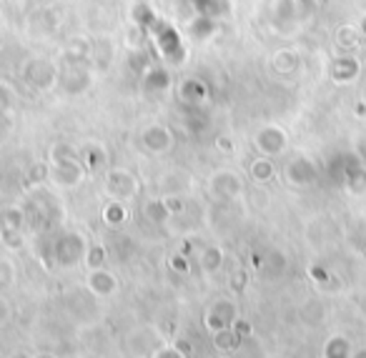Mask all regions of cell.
<instances>
[{
    "label": "cell",
    "mask_w": 366,
    "mask_h": 358,
    "mask_svg": "<svg viewBox=\"0 0 366 358\" xmlns=\"http://www.w3.org/2000/svg\"><path fill=\"white\" fill-rule=\"evenodd\" d=\"M85 178V165L81 160V148L68 140H58L48 151V183L56 188H78Z\"/></svg>",
    "instance_id": "1"
},
{
    "label": "cell",
    "mask_w": 366,
    "mask_h": 358,
    "mask_svg": "<svg viewBox=\"0 0 366 358\" xmlns=\"http://www.w3.org/2000/svg\"><path fill=\"white\" fill-rule=\"evenodd\" d=\"M88 246V238L81 231H61L50 238L43 258L53 268H76L78 263H83Z\"/></svg>",
    "instance_id": "2"
},
{
    "label": "cell",
    "mask_w": 366,
    "mask_h": 358,
    "mask_svg": "<svg viewBox=\"0 0 366 358\" xmlns=\"http://www.w3.org/2000/svg\"><path fill=\"white\" fill-rule=\"evenodd\" d=\"M21 78L30 90L45 96V93L58 90L61 68H58V63H53L45 55H30L21 63Z\"/></svg>",
    "instance_id": "3"
},
{
    "label": "cell",
    "mask_w": 366,
    "mask_h": 358,
    "mask_svg": "<svg viewBox=\"0 0 366 358\" xmlns=\"http://www.w3.org/2000/svg\"><path fill=\"white\" fill-rule=\"evenodd\" d=\"M148 35L153 38V45L159 50V55L166 63H183L186 61V45H183V38L171 23L166 21H156L153 28L148 30Z\"/></svg>",
    "instance_id": "4"
},
{
    "label": "cell",
    "mask_w": 366,
    "mask_h": 358,
    "mask_svg": "<svg viewBox=\"0 0 366 358\" xmlns=\"http://www.w3.org/2000/svg\"><path fill=\"white\" fill-rule=\"evenodd\" d=\"M103 186L111 198L123 200V203L133 200L141 193L139 176L133 171H128V168H123V165H116V168H108V171H105Z\"/></svg>",
    "instance_id": "5"
},
{
    "label": "cell",
    "mask_w": 366,
    "mask_h": 358,
    "mask_svg": "<svg viewBox=\"0 0 366 358\" xmlns=\"http://www.w3.org/2000/svg\"><path fill=\"white\" fill-rule=\"evenodd\" d=\"M208 193L216 200H236L243 193V180L241 176L231 168H218L208 176Z\"/></svg>",
    "instance_id": "6"
},
{
    "label": "cell",
    "mask_w": 366,
    "mask_h": 358,
    "mask_svg": "<svg viewBox=\"0 0 366 358\" xmlns=\"http://www.w3.org/2000/svg\"><path fill=\"white\" fill-rule=\"evenodd\" d=\"M139 140L145 153H151V156H166V153L173 151V145H176V133L166 123H151L141 131Z\"/></svg>",
    "instance_id": "7"
},
{
    "label": "cell",
    "mask_w": 366,
    "mask_h": 358,
    "mask_svg": "<svg viewBox=\"0 0 366 358\" xmlns=\"http://www.w3.org/2000/svg\"><path fill=\"white\" fill-rule=\"evenodd\" d=\"M93 83H96V78H93V73L88 70V65H65V68H61L58 90L70 98L85 96V93L93 88Z\"/></svg>",
    "instance_id": "8"
},
{
    "label": "cell",
    "mask_w": 366,
    "mask_h": 358,
    "mask_svg": "<svg viewBox=\"0 0 366 358\" xmlns=\"http://www.w3.org/2000/svg\"><path fill=\"white\" fill-rule=\"evenodd\" d=\"M254 145L261 156L274 158V156H281V153L289 148V136H286V131H283L281 125H274V123L261 125V128L254 133Z\"/></svg>",
    "instance_id": "9"
},
{
    "label": "cell",
    "mask_w": 366,
    "mask_h": 358,
    "mask_svg": "<svg viewBox=\"0 0 366 358\" xmlns=\"http://www.w3.org/2000/svg\"><path fill=\"white\" fill-rule=\"evenodd\" d=\"M236 318H238V308H236V303L231 298H218L208 306L206 316H203V324L211 333L216 330H223V328H231L236 324Z\"/></svg>",
    "instance_id": "10"
},
{
    "label": "cell",
    "mask_w": 366,
    "mask_h": 358,
    "mask_svg": "<svg viewBox=\"0 0 366 358\" xmlns=\"http://www.w3.org/2000/svg\"><path fill=\"white\" fill-rule=\"evenodd\" d=\"M171 88H173L171 70H168L166 65H161V63H153L151 68L141 76V90H143L148 98L163 96V93H168Z\"/></svg>",
    "instance_id": "11"
},
{
    "label": "cell",
    "mask_w": 366,
    "mask_h": 358,
    "mask_svg": "<svg viewBox=\"0 0 366 358\" xmlns=\"http://www.w3.org/2000/svg\"><path fill=\"white\" fill-rule=\"evenodd\" d=\"M283 176H286V180H289L291 186L304 188V186H311V183L318 178V171H316V163L311 158L296 156V158H291L289 163H286Z\"/></svg>",
    "instance_id": "12"
},
{
    "label": "cell",
    "mask_w": 366,
    "mask_h": 358,
    "mask_svg": "<svg viewBox=\"0 0 366 358\" xmlns=\"http://www.w3.org/2000/svg\"><path fill=\"white\" fill-rule=\"evenodd\" d=\"M176 98L188 108H199L208 101V85L203 78L199 76H186L176 85Z\"/></svg>",
    "instance_id": "13"
},
{
    "label": "cell",
    "mask_w": 366,
    "mask_h": 358,
    "mask_svg": "<svg viewBox=\"0 0 366 358\" xmlns=\"http://www.w3.org/2000/svg\"><path fill=\"white\" fill-rule=\"evenodd\" d=\"M90 55H93V38L70 35L63 45V65H88Z\"/></svg>",
    "instance_id": "14"
},
{
    "label": "cell",
    "mask_w": 366,
    "mask_h": 358,
    "mask_svg": "<svg viewBox=\"0 0 366 358\" xmlns=\"http://www.w3.org/2000/svg\"><path fill=\"white\" fill-rule=\"evenodd\" d=\"M85 286H88V291L96 298H111V296H116L118 288H121V283H118L116 273H113V271H108L105 266H103V268L88 271Z\"/></svg>",
    "instance_id": "15"
},
{
    "label": "cell",
    "mask_w": 366,
    "mask_h": 358,
    "mask_svg": "<svg viewBox=\"0 0 366 358\" xmlns=\"http://www.w3.org/2000/svg\"><path fill=\"white\" fill-rule=\"evenodd\" d=\"M81 148V160H83L85 171H103L105 165H108V151H105L103 143H98V140H85L83 145H78Z\"/></svg>",
    "instance_id": "16"
},
{
    "label": "cell",
    "mask_w": 366,
    "mask_h": 358,
    "mask_svg": "<svg viewBox=\"0 0 366 358\" xmlns=\"http://www.w3.org/2000/svg\"><path fill=\"white\" fill-rule=\"evenodd\" d=\"M271 68H274L276 76H283V78L296 76V70L301 68V55L291 48L276 50V53L271 55Z\"/></svg>",
    "instance_id": "17"
},
{
    "label": "cell",
    "mask_w": 366,
    "mask_h": 358,
    "mask_svg": "<svg viewBox=\"0 0 366 358\" xmlns=\"http://www.w3.org/2000/svg\"><path fill=\"white\" fill-rule=\"evenodd\" d=\"M141 213H143V218L148 220L151 226H166L168 220L173 218V213L168 211L163 196H161V198H145L143 206H141Z\"/></svg>",
    "instance_id": "18"
},
{
    "label": "cell",
    "mask_w": 366,
    "mask_h": 358,
    "mask_svg": "<svg viewBox=\"0 0 366 358\" xmlns=\"http://www.w3.org/2000/svg\"><path fill=\"white\" fill-rule=\"evenodd\" d=\"M223 261H226V255H223V248L221 246H203L199 253V268L203 271L206 275H214L223 268Z\"/></svg>",
    "instance_id": "19"
},
{
    "label": "cell",
    "mask_w": 366,
    "mask_h": 358,
    "mask_svg": "<svg viewBox=\"0 0 366 358\" xmlns=\"http://www.w3.org/2000/svg\"><path fill=\"white\" fill-rule=\"evenodd\" d=\"M191 13L194 15H206V18H223L228 15V0H186Z\"/></svg>",
    "instance_id": "20"
},
{
    "label": "cell",
    "mask_w": 366,
    "mask_h": 358,
    "mask_svg": "<svg viewBox=\"0 0 366 358\" xmlns=\"http://www.w3.org/2000/svg\"><path fill=\"white\" fill-rule=\"evenodd\" d=\"M249 176L254 183H258V186L271 183L274 176H276V165H274V160H271L269 156H258V158H254L249 163Z\"/></svg>",
    "instance_id": "21"
},
{
    "label": "cell",
    "mask_w": 366,
    "mask_h": 358,
    "mask_svg": "<svg viewBox=\"0 0 366 358\" xmlns=\"http://www.w3.org/2000/svg\"><path fill=\"white\" fill-rule=\"evenodd\" d=\"M186 25L188 33L199 38V41H208V38H214L218 33V21L216 18H206V15H191Z\"/></svg>",
    "instance_id": "22"
},
{
    "label": "cell",
    "mask_w": 366,
    "mask_h": 358,
    "mask_svg": "<svg viewBox=\"0 0 366 358\" xmlns=\"http://www.w3.org/2000/svg\"><path fill=\"white\" fill-rule=\"evenodd\" d=\"M101 218H103V223L108 228H121L128 223V208H125L123 200L111 198L103 206V211H101Z\"/></svg>",
    "instance_id": "23"
},
{
    "label": "cell",
    "mask_w": 366,
    "mask_h": 358,
    "mask_svg": "<svg viewBox=\"0 0 366 358\" xmlns=\"http://www.w3.org/2000/svg\"><path fill=\"white\" fill-rule=\"evenodd\" d=\"M359 76V61L352 55H341L336 58L332 65V78L336 83H352L354 78Z\"/></svg>",
    "instance_id": "24"
},
{
    "label": "cell",
    "mask_w": 366,
    "mask_h": 358,
    "mask_svg": "<svg viewBox=\"0 0 366 358\" xmlns=\"http://www.w3.org/2000/svg\"><path fill=\"white\" fill-rule=\"evenodd\" d=\"M28 213L18 206H3L0 208V233L3 231H13V228H26Z\"/></svg>",
    "instance_id": "25"
},
{
    "label": "cell",
    "mask_w": 366,
    "mask_h": 358,
    "mask_svg": "<svg viewBox=\"0 0 366 358\" xmlns=\"http://www.w3.org/2000/svg\"><path fill=\"white\" fill-rule=\"evenodd\" d=\"M131 21H133V25L143 28L145 33H148L153 28V23L159 21V15H156V10H153L145 0H139V3H133L131 6Z\"/></svg>",
    "instance_id": "26"
},
{
    "label": "cell",
    "mask_w": 366,
    "mask_h": 358,
    "mask_svg": "<svg viewBox=\"0 0 366 358\" xmlns=\"http://www.w3.org/2000/svg\"><path fill=\"white\" fill-rule=\"evenodd\" d=\"M90 61L96 63L98 70H108L113 63V43L108 38H93V55Z\"/></svg>",
    "instance_id": "27"
},
{
    "label": "cell",
    "mask_w": 366,
    "mask_h": 358,
    "mask_svg": "<svg viewBox=\"0 0 366 358\" xmlns=\"http://www.w3.org/2000/svg\"><path fill=\"white\" fill-rule=\"evenodd\" d=\"M153 63H156V58H153L151 53L145 48H133V50H128V68H131V73L133 76H143L145 70L151 68Z\"/></svg>",
    "instance_id": "28"
},
{
    "label": "cell",
    "mask_w": 366,
    "mask_h": 358,
    "mask_svg": "<svg viewBox=\"0 0 366 358\" xmlns=\"http://www.w3.org/2000/svg\"><path fill=\"white\" fill-rule=\"evenodd\" d=\"M324 358H352V344L346 336H332L324 344Z\"/></svg>",
    "instance_id": "29"
},
{
    "label": "cell",
    "mask_w": 366,
    "mask_h": 358,
    "mask_svg": "<svg viewBox=\"0 0 366 358\" xmlns=\"http://www.w3.org/2000/svg\"><path fill=\"white\" fill-rule=\"evenodd\" d=\"M105 261H108V248L103 243H90L88 251H85V258H83V266L88 271H96V268H103Z\"/></svg>",
    "instance_id": "30"
},
{
    "label": "cell",
    "mask_w": 366,
    "mask_h": 358,
    "mask_svg": "<svg viewBox=\"0 0 366 358\" xmlns=\"http://www.w3.org/2000/svg\"><path fill=\"white\" fill-rule=\"evenodd\" d=\"M346 188H349L354 196L366 193V168H361V165L349 168V171H346Z\"/></svg>",
    "instance_id": "31"
},
{
    "label": "cell",
    "mask_w": 366,
    "mask_h": 358,
    "mask_svg": "<svg viewBox=\"0 0 366 358\" xmlns=\"http://www.w3.org/2000/svg\"><path fill=\"white\" fill-rule=\"evenodd\" d=\"M238 344H241V336L234 328H223L214 333V346L218 351H234Z\"/></svg>",
    "instance_id": "32"
},
{
    "label": "cell",
    "mask_w": 366,
    "mask_h": 358,
    "mask_svg": "<svg viewBox=\"0 0 366 358\" xmlns=\"http://www.w3.org/2000/svg\"><path fill=\"white\" fill-rule=\"evenodd\" d=\"M15 275H18V268H15L13 258H8V255H0V293H6V291L13 286Z\"/></svg>",
    "instance_id": "33"
},
{
    "label": "cell",
    "mask_w": 366,
    "mask_h": 358,
    "mask_svg": "<svg viewBox=\"0 0 366 358\" xmlns=\"http://www.w3.org/2000/svg\"><path fill=\"white\" fill-rule=\"evenodd\" d=\"M15 101H18V96H15V88L6 81V78H0V118H6L8 113L13 110Z\"/></svg>",
    "instance_id": "34"
},
{
    "label": "cell",
    "mask_w": 366,
    "mask_h": 358,
    "mask_svg": "<svg viewBox=\"0 0 366 358\" xmlns=\"http://www.w3.org/2000/svg\"><path fill=\"white\" fill-rule=\"evenodd\" d=\"M0 246L6 248V251H21V248L26 246V233H23V228L3 231V233H0Z\"/></svg>",
    "instance_id": "35"
},
{
    "label": "cell",
    "mask_w": 366,
    "mask_h": 358,
    "mask_svg": "<svg viewBox=\"0 0 366 358\" xmlns=\"http://www.w3.org/2000/svg\"><path fill=\"white\" fill-rule=\"evenodd\" d=\"M359 28H354V25H341L336 30V43H338V48H354L356 43H359Z\"/></svg>",
    "instance_id": "36"
},
{
    "label": "cell",
    "mask_w": 366,
    "mask_h": 358,
    "mask_svg": "<svg viewBox=\"0 0 366 358\" xmlns=\"http://www.w3.org/2000/svg\"><path fill=\"white\" fill-rule=\"evenodd\" d=\"M48 180V163H33L28 168V176H26V183L30 188H41L43 183Z\"/></svg>",
    "instance_id": "37"
},
{
    "label": "cell",
    "mask_w": 366,
    "mask_h": 358,
    "mask_svg": "<svg viewBox=\"0 0 366 358\" xmlns=\"http://www.w3.org/2000/svg\"><path fill=\"white\" fill-rule=\"evenodd\" d=\"M168 266H171L173 273H181V275L191 273V261H188L186 253H173L171 258H168Z\"/></svg>",
    "instance_id": "38"
},
{
    "label": "cell",
    "mask_w": 366,
    "mask_h": 358,
    "mask_svg": "<svg viewBox=\"0 0 366 358\" xmlns=\"http://www.w3.org/2000/svg\"><path fill=\"white\" fill-rule=\"evenodd\" d=\"M163 200H166L168 211H171L173 215H181L186 211V198L179 196V193H168V196H163Z\"/></svg>",
    "instance_id": "39"
},
{
    "label": "cell",
    "mask_w": 366,
    "mask_h": 358,
    "mask_svg": "<svg viewBox=\"0 0 366 358\" xmlns=\"http://www.w3.org/2000/svg\"><path fill=\"white\" fill-rule=\"evenodd\" d=\"M151 358H188V353H183L179 346H159L156 351L151 353Z\"/></svg>",
    "instance_id": "40"
},
{
    "label": "cell",
    "mask_w": 366,
    "mask_h": 358,
    "mask_svg": "<svg viewBox=\"0 0 366 358\" xmlns=\"http://www.w3.org/2000/svg\"><path fill=\"white\" fill-rule=\"evenodd\" d=\"M10 321H13V306H10V301L0 293V328H6Z\"/></svg>",
    "instance_id": "41"
},
{
    "label": "cell",
    "mask_w": 366,
    "mask_h": 358,
    "mask_svg": "<svg viewBox=\"0 0 366 358\" xmlns=\"http://www.w3.org/2000/svg\"><path fill=\"white\" fill-rule=\"evenodd\" d=\"M231 328H234L241 338L243 336H251V324H249V321H243V318H236V324L231 326Z\"/></svg>",
    "instance_id": "42"
},
{
    "label": "cell",
    "mask_w": 366,
    "mask_h": 358,
    "mask_svg": "<svg viewBox=\"0 0 366 358\" xmlns=\"http://www.w3.org/2000/svg\"><path fill=\"white\" fill-rule=\"evenodd\" d=\"M243 283H246V275H243V273H236V275H234V281H231V286H234V288H243Z\"/></svg>",
    "instance_id": "43"
},
{
    "label": "cell",
    "mask_w": 366,
    "mask_h": 358,
    "mask_svg": "<svg viewBox=\"0 0 366 358\" xmlns=\"http://www.w3.org/2000/svg\"><path fill=\"white\" fill-rule=\"evenodd\" d=\"M176 346H179L183 353H188V356H191V344H188L186 338H179V341H176Z\"/></svg>",
    "instance_id": "44"
},
{
    "label": "cell",
    "mask_w": 366,
    "mask_h": 358,
    "mask_svg": "<svg viewBox=\"0 0 366 358\" xmlns=\"http://www.w3.org/2000/svg\"><path fill=\"white\" fill-rule=\"evenodd\" d=\"M216 145H218V148H221V151H231V140H228V138H218V140H216Z\"/></svg>",
    "instance_id": "45"
},
{
    "label": "cell",
    "mask_w": 366,
    "mask_h": 358,
    "mask_svg": "<svg viewBox=\"0 0 366 358\" xmlns=\"http://www.w3.org/2000/svg\"><path fill=\"white\" fill-rule=\"evenodd\" d=\"M311 275L316 278V281H326L329 275H326V271H321V268H311Z\"/></svg>",
    "instance_id": "46"
},
{
    "label": "cell",
    "mask_w": 366,
    "mask_h": 358,
    "mask_svg": "<svg viewBox=\"0 0 366 358\" xmlns=\"http://www.w3.org/2000/svg\"><path fill=\"white\" fill-rule=\"evenodd\" d=\"M352 358H366V348H359V351H352Z\"/></svg>",
    "instance_id": "47"
},
{
    "label": "cell",
    "mask_w": 366,
    "mask_h": 358,
    "mask_svg": "<svg viewBox=\"0 0 366 358\" xmlns=\"http://www.w3.org/2000/svg\"><path fill=\"white\" fill-rule=\"evenodd\" d=\"M33 358H58V356H56V353H45V351H43V353H35Z\"/></svg>",
    "instance_id": "48"
},
{
    "label": "cell",
    "mask_w": 366,
    "mask_h": 358,
    "mask_svg": "<svg viewBox=\"0 0 366 358\" xmlns=\"http://www.w3.org/2000/svg\"><path fill=\"white\" fill-rule=\"evenodd\" d=\"M359 33H361V35H366V15H364V18H361V25H359Z\"/></svg>",
    "instance_id": "49"
},
{
    "label": "cell",
    "mask_w": 366,
    "mask_h": 358,
    "mask_svg": "<svg viewBox=\"0 0 366 358\" xmlns=\"http://www.w3.org/2000/svg\"><path fill=\"white\" fill-rule=\"evenodd\" d=\"M10 358H33V356H28V353H13V356H10Z\"/></svg>",
    "instance_id": "50"
},
{
    "label": "cell",
    "mask_w": 366,
    "mask_h": 358,
    "mask_svg": "<svg viewBox=\"0 0 366 358\" xmlns=\"http://www.w3.org/2000/svg\"><path fill=\"white\" fill-rule=\"evenodd\" d=\"M361 101L366 103V83H364V90H361Z\"/></svg>",
    "instance_id": "51"
}]
</instances>
